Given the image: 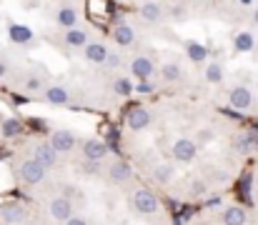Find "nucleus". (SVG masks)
Wrapping results in <instances>:
<instances>
[{
    "mask_svg": "<svg viewBox=\"0 0 258 225\" xmlns=\"http://www.w3.org/2000/svg\"><path fill=\"white\" fill-rule=\"evenodd\" d=\"M131 205H133V210L141 213V215H153V213H158V208H161L158 198H156L153 190H148V188H138V190L131 195Z\"/></svg>",
    "mask_w": 258,
    "mask_h": 225,
    "instance_id": "1",
    "label": "nucleus"
},
{
    "mask_svg": "<svg viewBox=\"0 0 258 225\" xmlns=\"http://www.w3.org/2000/svg\"><path fill=\"white\" fill-rule=\"evenodd\" d=\"M20 180L25 183V185H40L43 180H45V173H48V168H43L35 158H28L23 165H20Z\"/></svg>",
    "mask_w": 258,
    "mask_h": 225,
    "instance_id": "2",
    "label": "nucleus"
},
{
    "mask_svg": "<svg viewBox=\"0 0 258 225\" xmlns=\"http://www.w3.org/2000/svg\"><path fill=\"white\" fill-rule=\"evenodd\" d=\"M171 153H173V160H178V163H193V158L198 153V143L190 140V138H178L173 143Z\"/></svg>",
    "mask_w": 258,
    "mask_h": 225,
    "instance_id": "3",
    "label": "nucleus"
},
{
    "mask_svg": "<svg viewBox=\"0 0 258 225\" xmlns=\"http://www.w3.org/2000/svg\"><path fill=\"white\" fill-rule=\"evenodd\" d=\"M128 70L131 75L136 78V80H148V78H153L156 73V65H153V60L148 58V55H136L133 60H131V65H128Z\"/></svg>",
    "mask_w": 258,
    "mask_h": 225,
    "instance_id": "4",
    "label": "nucleus"
},
{
    "mask_svg": "<svg viewBox=\"0 0 258 225\" xmlns=\"http://www.w3.org/2000/svg\"><path fill=\"white\" fill-rule=\"evenodd\" d=\"M228 103H231V108H236V110H248V108L253 105V90L246 88V85H236V88L228 93Z\"/></svg>",
    "mask_w": 258,
    "mask_h": 225,
    "instance_id": "5",
    "label": "nucleus"
},
{
    "mask_svg": "<svg viewBox=\"0 0 258 225\" xmlns=\"http://www.w3.org/2000/svg\"><path fill=\"white\" fill-rule=\"evenodd\" d=\"M125 125H128L131 130H146V128L151 125V110L143 108V105L131 108L128 115H125Z\"/></svg>",
    "mask_w": 258,
    "mask_h": 225,
    "instance_id": "6",
    "label": "nucleus"
},
{
    "mask_svg": "<svg viewBox=\"0 0 258 225\" xmlns=\"http://www.w3.org/2000/svg\"><path fill=\"white\" fill-rule=\"evenodd\" d=\"M136 28L133 25H128V23H118V25H113V30H110V38H113V43L115 45H120V48H131L133 43H136Z\"/></svg>",
    "mask_w": 258,
    "mask_h": 225,
    "instance_id": "7",
    "label": "nucleus"
},
{
    "mask_svg": "<svg viewBox=\"0 0 258 225\" xmlns=\"http://www.w3.org/2000/svg\"><path fill=\"white\" fill-rule=\"evenodd\" d=\"M48 215H50L53 220H58V223H66V220L73 215L71 200H68V198H53V200L48 203Z\"/></svg>",
    "mask_w": 258,
    "mask_h": 225,
    "instance_id": "8",
    "label": "nucleus"
},
{
    "mask_svg": "<svg viewBox=\"0 0 258 225\" xmlns=\"http://www.w3.org/2000/svg\"><path fill=\"white\" fill-rule=\"evenodd\" d=\"M105 55H108V45L100 43V40H93V43L88 40L86 45H83V58H86L88 63H93V65H103Z\"/></svg>",
    "mask_w": 258,
    "mask_h": 225,
    "instance_id": "9",
    "label": "nucleus"
},
{
    "mask_svg": "<svg viewBox=\"0 0 258 225\" xmlns=\"http://www.w3.org/2000/svg\"><path fill=\"white\" fill-rule=\"evenodd\" d=\"M55 153H71V150L76 148V143H78V138L71 133V130H55L53 135H50V140H48Z\"/></svg>",
    "mask_w": 258,
    "mask_h": 225,
    "instance_id": "10",
    "label": "nucleus"
},
{
    "mask_svg": "<svg viewBox=\"0 0 258 225\" xmlns=\"http://www.w3.org/2000/svg\"><path fill=\"white\" fill-rule=\"evenodd\" d=\"M33 158L43 165V168H55V163H58V153H55V148L50 145V143H38L35 148H33Z\"/></svg>",
    "mask_w": 258,
    "mask_h": 225,
    "instance_id": "11",
    "label": "nucleus"
},
{
    "mask_svg": "<svg viewBox=\"0 0 258 225\" xmlns=\"http://www.w3.org/2000/svg\"><path fill=\"white\" fill-rule=\"evenodd\" d=\"M108 155V145L103 143V140H98V138H90L83 143V158L90 160V163H100L103 158Z\"/></svg>",
    "mask_w": 258,
    "mask_h": 225,
    "instance_id": "12",
    "label": "nucleus"
},
{
    "mask_svg": "<svg viewBox=\"0 0 258 225\" xmlns=\"http://www.w3.org/2000/svg\"><path fill=\"white\" fill-rule=\"evenodd\" d=\"M43 95L50 105H68L71 103V90L63 85H48V88H43Z\"/></svg>",
    "mask_w": 258,
    "mask_h": 225,
    "instance_id": "13",
    "label": "nucleus"
},
{
    "mask_svg": "<svg viewBox=\"0 0 258 225\" xmlns=\"http://www.w3.org/2000/svg\"><path fill=\"white\" fill-rule=\"evenodd\" d=\"M131 175H133V168H131L125 160H115V163H110V168H108V178H110L113 183H128Z\"/></svg>",
    "mask_w": 258,
    "mask_h": 225,
    "instance_id": "14",
    "label": "nucleus"
},
{
    "mask_svg": "<svg viewBox=\"0 0 258 225\" xmlns=\"http://www.w3.org/2000/svg\"><path fill=\"white\" fill-rule=\"evenodd\" d=\"M78 20H81V15H78V10L73 8V5H63V8H58V13H55V23L60 25V28H73V25H78Z\"/></svg>",
    "mask_w": 258,
    "mask_h": 225,
    "instance_id": "15",
    "label": "nucleus"
},
{
    "mask_svg": "<svg viewBox=\"0 0 258 225\" xmlns=\"http://www.w3.org/2000/svg\"><path fill=\"white\" fill-rule=\"evenodd\" d=\"M141 18L146 20V23H161L163 20V8H161V3H156V0H143V5H141Z\"/></svg>",
    "mask_w": 258,
    "mask_h": 225,
    "instance_id": "16",
    "label": "nucleus"
},
{
    "mask_svg": "<svg viewBox=\"0 0 258 225\" xmlns=\"http://www.w3.org/2000/svg\"><path fill=\"white\" fill-rule=\"evenodd\" d=\"M63 40H66V45H68V48H83L88 40H90V35H88L86 28H78V25H73V28H68V30H66Z\"/></svg>",
    "mask_w": 258,
    "mask_h": 225,
    "instance_id": "17",
    "label": "nucleus"
},
{
    "mask_svg": "<svg viewBox=\"0 0 258 225\" xmlns=\"http://www.w3.org/2000/svg\"><path fill=\"white\" fill-rule=\"evenodd\" d=\"M0 218H3L5 225H20L25 220V210H23L18 203H10V205H5V208L0 210Z\"/></svg>",
    "mask_w": 258,
    "mask_h": 225,
    "instance_id": "18",
    "label": "nucleus"
},
{
    "mask_svg": "<svg viewBox=\"0 0 258 225\" xmlns=\"http://www.w3.org/2000/svg\"><path fill=\"white\" fill-rule=\"evenodd\" d=\"M253 48H256V35H253V33L241 30V33L233 35V50H238V53H251Z\"/></svg>",
    "mask_w": 258,
    "mask_h": 225,
    "instance_id": "19",
    "label": "nucleus"
},
{
    "mask_svg": "<svg viewBox=\"0 0 258 225\" xmlns=\"http://www.w3.org/2000/svg\"><path fill=\"white\" fill-rule=\"evenodd\" d=\"M8 38H10L15 45H28V43H33V30H30L28 25H10Z\"/></svg>",
    "mask_w": 258,
    "mask_h": 225,
    "instance_id": "20",
    "label": "nucleus"
},
{
    "mask_svg": "<svg viewBox=\"0 0 258 225\" xmlns=\"http://www.w3.org/2000/svg\"><path fill=\"white\" fill-rule=\"evenodd\" d=\"M221 218H223V225H246V210L241 205H228Z\"/></svg>",
    "mask_w": 258,
    "mask_h": 225,
    "instance_id": "21",
    "label": "nucleus"
},
{
    "mask_svg": "<svg viewBox=\"0 0 258 225\" xmlns=\"http://www.w3.org/2000/svg\"><path fill=\"white\" fill-rule=\"evenodd\" d=\"M203 78H206V83L208 85H221L223 83V78H226V68L221 65V63H208L206 65V73H203Z\"/></svg>",
    "mask_w": 258,
    "mask_h": 225,
    "instance_id": "22",
    "label": "nucleus"
},
{
    "mask_svg": "<svg viewBox=\"0 0 258 225\" xmlns=\"http://www.w3.org/2000/svg\"><path fill=\"white\" fill-rule=\"evenodd\" d=\"M185 55H188L193 63H203V60L208 58V50H206V45H201V43H196V40H188V43H185Z\"/></svg>",
    "mask_w": 258,
    "mask_h": 225,
    "instance_id": "23",
    "label": "nucleus"
},
{
    "mask_svg": "<svg viewBox=\"0 0 258 225\" xmlns=\"http://www.w3.org/2000/svg\"><path fill=\"white\" fill-rule=\"evenodd\" d=\"M151 175H153V180L156 183H161V185H166L168 180H171L173 175H175V170H173L171 163H158L153 170H151Z\"/></svg>",
    "mask_w": 258,
    "mask_h": 225,
    "instance_id": "24",
    "label": "nucleus"
},
{
    "mask_svg": "<svg viewBox=\"0 0 258 225\" xmlns=\"http://www.w3.org/2000/svg\"><path fill=\"white\" fill-rule=\"evenodd\" d=\"M180 75H183V70H180V65L178 63H163V68H161V80L163 83H175V80H180Z\"/></svg>",
    "mask_w": 258,
    "mask_h": 225,
    "instance_id": "25",
    "label": "nucleus"
},
{
    "mask_svg": "<svg viewBox=\"0 0 258 225\" xmlns=\"http://www.w3.org/2000/svg\"><path fill=\"white\" fill-rule=\"evenodd\" d=\"M113 93H115V95H131V93H133L131 80H128V78H115V80H113Z\"/></svg>",
    "mask_w": 258,
    "mask_h": 225,
    "instance_id": "26",
    "label": "nucleus"
},
{
    "mask_svg": "<svg viewBox=\"0 0 258 225\" xmlns=\"http://www.w3.org/2000/svg\"><path fill=\"white\" fill-rule=\"evenodd\" d=\"M20 130H23V125H20L18 120H13V118H8V120H3V135H5V138H13V135H20Z\"/></svg>",
    "mask_w": 258,
    "mask_h": 225,
    "instance_id": "27",
    "label": "nucleus"
},
{
    "mask_svg": "<svg viewBox=\"0 0 258 225\" xmlns=\"http://www.w3.org/2000/svg\"><path fill=\"white\" fill-rule=\"evenodd\" d=\"M43 88H45V83H43L40 75H28V78H25V90H28V93H40Z\"/></svg>",
    "mask_w": 258,
    "mask_h": 225,
    "instance_id": "28",
    "label": "nucleus"
},
{
    "mask_svg": "<svg viewBox=\"0 0 258 225\" xmlns=\"http://www.w3.org/2000/svg\"><path fill=\"white\" fill-rule=\"evenodd\" d=\"M213 138H216L213 128H201V130L196 133V143H211Z\"/></svg>",
    "mask_w": 258,
    "mask_h": 225,
    "instance_id": "29",
    "label": "nucleus"
},
{
    "mask_svg": "<svg viewBox=\"0 0 258 225\" xmlns=\"http://www.w3.org/2000/svg\"><path fill=\"white\" fill-rule=\"evenodd\" d=\"M120 53H113V50H108V55H105V60H103V65H108V68H120Z\"/></svg>",
    "mask_w": 258,
    "mask_h": 225,
    "instance_id": "30",
    "label": "nucleus"
},
{
    "mask_svg": "<svg viewBox=\"0 0 258 225\" xmlns=\"http://www.w3.org/2000/svg\"><path fill=\"white\" fill-rule=\"evenodd\" d=\"M256 145V140H253V135H248V133H243L241 135V140H238V148L241 150H251Z\"/></svg>",
    "mask_w": 258,
    "mask_h": 225,
    "instance_id": "31",
    "label": "nucleus"
},
{
    "mask_svg": "<svg viewBox=\"0 0 258 225\" xmlns=\"http://www.w3.org/2000/svg\"><path fill=\"white\" fill-rule=\"evenodd\" d=\"M66 225H88L83 218H76V215H71L68 220H66Z\"/></svg>",
    "mask_w": 258,
    "mask_h": 225,
    "instance_id": "32",
    "label": "nucleus"
},
{
    "mask_svg": "<svg viewBox=\"0 0 258 225\" xmlns=\"http://www.w3.org/2000/svg\"><path fill=\"white\" fill-rule=\"evenodd\" d=\"M206 205H208V208H216V205H221V198H208Z\"/></svg>",
    "mask_w": 258,
    "mask_h": 225,
    "instance_id": "33",
    "label": "nucleus"
},
{
    "mask_svg": "<svg viewBox=\"0 0 258 225\" xmlns=\"http://www.w3.org/2000/svg\"><path fill=\"white\" fill-rule=\"evenodd\" d=\"M5 75H8V65H5V63H3V60H0V80H3V78H5Z\"/></svg>",
    "mask_w": 258,
    "mask_h": 225,
    "instance_id": "34",
    "label": "nucleus"
},
{
    "mask_svg": "<svg viewBox=\"0 0 258 225\" xmlns=\"http://www.w3.org/2000/svg\"><path fill=\"white\" fill-rule=\"evenodd\" d=\"M251 18H253V25H256V28H258V8H256V10H253V15H251Z\"/></svg>",
    "mask_w": 258,
    "mask_h": 225,
    "instance_id": "35",
    "label": "nucleus"
},
{
    "mask_svg": "<svg viewBox=\"0 0 258 225\" xmlns=\"http://www.w3.org/2000/svg\"><path fill=\"white\" fill-rule=\"evenodd\" d=\"M141 3H143V0H141Z\"/></svg>",
    "mask_w": 258,
    "mask_h": 225,
    "instance_id": "36",
    "label": "nucleus"
}]
</instances>
